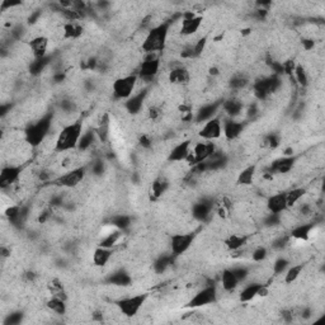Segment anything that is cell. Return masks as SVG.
Segmentation results:
<instances>
[{"instance_id":"obj_29","label":"cell","mask_w":325,"mask_h":325,"mask_svg":"<svg viewBox=\"0 0 325 325\" xmlns=\"http://www.w3.org/2000/svg\"><path fill=\"white\" fill-rule=\"evenodd\" d=\"M248 242V238L245 235H238V234H231L224 240L225 247L227 248L231 252H238V250L242 249Z\"/></svg>"},{"instance_id":"obj_25","label":"cell","mask_w":325,"mask_h":325,"mask_svg":"<svg viewBox=\"0 0 325 325\" xmlns=\"http://www.w3.org/2000/svg\"><path fill=\"white\" fill-rule=\"evenodd\" d=\"M295 163H296V158L294 155L286 156L284 158H280L277 160H274L270 165V173H281V174H285V173H289L290 170H292Z\"/></svg>"},{"instance_id":"obj_33","label":"cell","mask_w":325,"mask_h":325,"mask_svg":"<svg viewBox=\"0 0 325 325\" xmlns=\"http://www.w3.org/2000/svg\"><path fill=\"white\" fill-rule=\"evenodd\" d=\"M175 255L173 254H163L160 257H158L154 262V270H155L158 274L164 273L167 272L168 268L173 264V260H174Z\"/></svg>"},{"instance_id":"obj_10","label":"cell","mask_w":325,"mask_h":325,"mask_svg":"<svg viewBox=\"0 0 325 325\" xmlns=\"http://www.w3.org/2000/svg\"><path fill=\"white\" fill-rule=\"evenodd\" d=\"M196 239V233H183V234H174L170 238V250L172 254L178 257L183 255L191 247Z\"/></svg>"},{"instance_id":"obj_44","label":"cell","mask_w":325,"mask_h":325,"mask_svg":"<svg viewBox=\"0 0 325 325\" xmlns=\"http://www.w3.org/2000/svg\"><path fill=\"white\" fill-rule=\"evenodd\" d=\"M248 79L244 75H234L230 80V88L233 89H243L244 86H247Z\"/></svg>"},{"instance_id":"obj_2","label":"cell","mask_w":325,"mask_h":325,"mask_svg":"<svg viewBox=\"0 0 325 325\" xmlns=\"http://www.w3.org/2000/svg\"><path fill=\"white\" fill-rule=\"evenodd\" d=\"M83 133V122L81 121H75V122L65 125L56 137L55 150L58 153H66V151L78 149L79 141H80Z\"/></svg>"},{"instance_id":"obj_38","label":"cell","mask_w":325,"mask_h":325,"mask_svg":"<svg viewBox=\"0 0 325 325\" xmlns=\"http://www.w3.org/2000/svg\"><path fill=\"white\" fill-rule=\"evenodd\" d=\"M121 238H122V231L116 229L115 231L108 233V234L106 235V238L101 240V243H99V247L110 248V249H112V248L115 247L118 242H120Z\"/></svg>"},{"instance_id":"obj_11","label":"cell","mask_w":325,"mask_h":325,"mask_svg":"<svg viewBox=\"0 0 325 325\" xmlns=\"http://www.w3.org/2000/svg\"><path fill=\"white\" fill-rule=\"evenodd\" d=\"M202 140L205 141H213L217 140L222 136V122L219 117H213L210 121L205 122L198 132Z\"/></svg>"},{"instance_id":"obj_48","label":"cell","mask_w":325,"mask_h":325,"mask_svg":"<svg viewBox=\"0 0 325 325\" xmlns=\"http://www.w3.org/2000/svg\"><path fill=\"white\" fill-rule=\"evenodd\" d=\"M90 172L93 173L94 175H102L104 173V163L101 159H97L91 163L90 165Z\"/></svg>"},{"instance_id":"obj_45","label":"cell","mask_w":325,"mask_h":325,"mask_svg":"<svg viewBox=\"0 0 325 325\" xmlns=\"http://www.w3.org/2000/svg\"><path fill=\"white\" fill-rule=\"evenodd\" d=\"M268 255V249L265 247H257L254 250H253L252 253V259L254 260V262L257 263H260L263 262V260L267 258Z\"/></svg>"},{"instance_id":"obj_13","label":"cell","mask_w":325,"mask_h":325,"mask_svg":"<svg viewBox=\"0 0 325 325\" xmlns=\"http://www.w3.org/2000/svg\"><path fill=\"white\" fill-rule=\"evenodd\" d=\"M268 294V287L267 285L262 284V282H252L248 286H245L244 289L240 291L239 300L243 304L253 301L255 297L258 296H265Z\"/></svg>"},{"instance_id":"obj_3","label":"cell","mask_w":325,"mask_h":325,"mask_svg":"<svg viewBox=\"0 0 325 325\" xmlns=\"http://www.w3.org/2000/svg\"><path fill=\"white\" fill-rule=\"evenodd\" d=\"M52 113H46L34 123H31L24 131V138L32 148H37L49 136L50 128L52 126Z\"/></svg>"},{"instance_id":"obj_34","label":"cell","mask_w":325,"mask_h":325,"mask_svg":"<svg viewBox=\"0 0 325 325\" xmlns=\"http://www.w3.org/2000/svg\"><path fill=\"white\" fill-rule=\"evenodd\" d=\"M286 193V201H287V206H289V208L294 207L295 205H297V203L300 202V201L302 200V198L306 196V188L304 187H296V188H292V190L287 191Z\"/></svg>"},{"instance_id":"obj_32","label":"cell","mask_w":325,"mask_h":325,"mask_svg":"<svg viewBox=\"0 0 325 325\" xmlns=\"http://www.w3.org/2000/svg\"><path fill=\"white\" fill-rule=\"evenodd\" d=\"M168 187H169V182L167 180V178L164 177L156 178V179L153 182V184H151V188H150V193L151 196H153V198H155V200L160 198L161 196L167 192Z\"/></svg>"},{"instance_id":"obj_19","label":"cell","mask_w":325,"mask_h":325,"mask_svg":"<svg viewBox=\"0 0 325 325\" xmlns=\"http://www.w3.org/2000/svg\"><path fill=\"white\" fill-rule=\"evenodd\" d=\"M146 97H148V89H144V90H140L138 93L132 94V96L125 102V110L127 111L128 113H131V115H137L141 111V108L144 107Z\"/></svg>"},{"instance_id":"obj_5","label":"cell","mask_w":325,"mask_h":325,"mask_svg":"<svg viewBox=\"0 0 325 325\" xmlns=\"http://www.w3.org/2000/svg\"><path fill=\"white\" fill-rule=\"evenodd\" d=\"M148 300V294H138L135 296H128L125 299H121L117 301V307L121 314L127 317L136 316L145 305Z\"/></svg>"},{"instance_id":"obj_4","label":"cell","mask_w":325,"mask_h":325,"mask_svg":"<svg viewBox=\"0 0 325 325\" xmlns=\"http://www.w3.org/2000/svg\"><path fill=\"white\" fill-rule=\"evenodd\" d=\"M137 80L138 76L136 74H130V75H125L116 79L112 84V94L115 99L127 101L132 96L133 91L136 90Z\"/></svg>"},{"instance_id":"obj_43","label":"cell","mask_w":325,"mask_h":325,"mask_svg":"<svg viewBox=\"0 0 325 325\" xmlns=\"http://www.w3.org/2000/svg\"><path fill=\"white\" fill-rule=\"evenodd\" d=\"M22 320H23V312L14 311L7 315L6 319H4V325H18L21 324Z\"/></svg>"},{"instance_id":"obj_1","label":"cell","mask_w":325,"mask_h":325,"mask_svg":"<svg viewBox=\"0 0 325 325\" xmlns=\"http://www.w3.org/2000/svg\"><path fill=\"white\" fill-rule=\"evenodd\" d=\"M170 24H172V21L161 22L158 26H154L153 28L149 29L143 44H141L143 51L146 54H158V52L163 51L167 47Z\"/></svg>"},{"instance_id":"obj_18","label":"cell","mask_w":325,"mask_h":325,"mask_svg":"<svg viewBox=\"0 0 325 325\" xmlns=\"http://www.w3.org/2000/svg\"><path fill=\"white\" fill-rule=\"evenodd\" d=\"M267 210L269 213H277V215H282L286 210H289L286 201V193H276L268 197L267 200Z\"/></svg>"},{"instance_id":"obj_16","label":"cell","mask_w":325,"mask_h":325,"mask_svg":"<svg viewBox=\"0 0 325 325\" xmlns=\"http://www.w3.org/2000/svg\"><path fill=\"white\" fill-rule=\"evenodd\" d=\"M191 150H192V143L191 140L180 141L179 144L174 146L172 150L169 151L168 155V161L170 163H179V161H187L188 156H190Z\"/></svg>"},{"instance_id":"obj_12","label":"cell","mask_w":325,"mask_h":325,"mask_svg":"<svg viewBox=\"0 0 325 325\" xmlns=\"http://www.w3.org/2000/svg\"><path fill=\"white\" fill-rule=\"evenodd\" d=\"M22 172H23V168L19 167V165H7V167H3L2 173H0V187H2V190H8L14 183L18 182L21 179Z\"/></svg>"},{"instance_id":"obj_8","label":"cell","mask_w":325,"mask_h":325,"mask_svg":"<svg viewBox=\"0 0 325 325\" xmlns=\"http://www.w3.org/2000/svg\"><path fill=\"white\" fill-rule=\"evenodd\" d=\"M159 70H160V60L156 54H148V58L138 66V73L136 75L141 80H145V83H149L158 75Z\"/></svg>"},{"instance_id":"obj_46","label":"cell","mask_w":325,"mask_h":325,"mask_svg":"<svg viewBox=\"0 0 325 325\" xmlns=\"http://www.w3.org/2000/svg\"><path fill=\"white\" fill-rule=\"evenodd\" d=\"M231 270L239 282L244 281V280H247L248 276H249V269H248L247 267H244V265H237V267L231 268Z\"/></svg>"},{"instance_id":"obj_6","label":"cell","mask_w":325,"mask_h":325,"mask_svg":"<svg viewBox=\"0 0 325 325\" xmlns=\"http://www.w3.org/2000/svg\"><path fill=\"white\" fill-rule=\"evenodd\" d=\"M217 287L215 285H207L201 289L192 299L188 301L187 306L191 309H198V307L207 306V305L215 304L217 301Z\"/></svg>"},{"instance_id":"obj_51","label":"cell","mask_w":325,"mask_h":325,"mask_svg":"<svg viewBox=\"0 0 325 325\" xmlns=\"http://www.w3.org/2000/svg\"><path fill=\"white\" fill-rule=\"evenodd\" d=\"M302 46H304V49L306 50V51H310V50L314 49V46H315L314 39H310V38L302 39Z\"/></svg>"},{"instance_id":"obj_41","label":"cell","mask_w":325,"mask_h":325,"mask_svg":"<svg viewBox=\"0 0 325 325\" xmlns=\"http://www.w3.org/2000/svg\"><path fill=\"white\" fill-rule=\"evenodd\" d=\"M294 75L296 76V81L301 86H306L309 84V78H307V73L301 65L295 66L294 69Z\"/></svg>"},{"instance_id":"obj_21","label":"cell","mask_w":325,"mask_h":325,"mask_svg":"<svg viewBox=\"0 0 325 325\" xmlns=\"http://www.w3.org/2000/svg\"><path fill=\"white\" fill-rule=\"evenodd\" d=\"M316 229V224L315 222H307V224H300L292 227L290 238L299 242H307L311 238L312 231Z\"/></svg>"},{"instance_id":"obj_30","label":"cell","mask_w":325,"mask_h":325,"mask_svg":"<svg viewBox=\"0 0 325 325\" xmlns=\"http://www.w3.org/2000/svg\"><path fill=\"white\" fill-rule=\"evenodd\" d=\"M255 172H257V167H255V165H248V167L244 168V169L239 173V175H238V184L244 185V187L252 185L253 180H254L255 178Z\"/></svg>"},{"instance_id":"obj_23","label":"cell","mask_w":325,"mask_h":325,"mask_svg":"<svg viewBox=\"0 0 325 325\" xmlns=\"http://www.w3.org/2000/svg\"><path fill=\"white\" fill-rule=\"evenodd\" d=\"M106 282L108 285H112V286L127 287L132 284V277L125 269H118L107 277Z\"/></svg>"},{"instance_id":"obj_15","label":"cell","mask_w":325,"mask_h":325,"mask_svg":"<svg viewBox=\"0 0 325 325\" xmlns=\"http://www.w3.org/2000/svg\"><path fill=\"white\" fill-rule=\"evenodd\" d=\"M213 210V202L208 198L198 201L192 206V215L197 221L205 222L211 217Z\"/></svg>"},{"instance_id":"obj_14","label":"cell","mask_w":325,"mask_h":325,"mask_svg":"<svg viewBox=\"0 0 325 325\" xmlns=\"http://www.w3.org/2000/svg\"><path fill=\"white\" fill-rule=\"evenodd\" d=\"M203 18L201 16H195V14L191 12V13L183 14L182 23H180V34L185 37L193 36L195 33H197L198 29L202 26Z\"/></svg>"},{"instance_id":"obj_50","label":"cell","mask_w":325,"mask_h":325,"mask_svg":"<svg viewBox=\"0 0 325 325\" xmlns=\"http://www.w3.org/2000/svg\"><path fill=\"white\" fill-rule=\"evenodd\" d=\"M160 115H161V111L159 107L153 106L150 110H149V117H150L151 120H158V118L160 117Z\"/></svg>"},{"instance_id":"obj_35","label":"cell","mask_w":325,"mask_h":325,"mask_svg":"<svg viewBox=\"0 0 325 325\" xmlns=\"http://www.w3.org/2000/svg\"><path fill=\"white\" fill-rule=\"evenodd\" d=\"M64 38L66 39H75L79 38L83 33V27L78 23V22H68L64 24L63 27Z\"/></svg>"},{"instance_id":"obj_7","label":"cell","mask_w":325,"mask_h":325,"mask_svg":"<svg viewBox=\"0 0 325 325\" xmlns=\"http://www.w3.org/2000/svg\"><path fill=\"white\" fill-rule=\"evenodd\" d=\"M215 151L216 148L212 141L202 140L192 146V150H191V154L190 156H188L187 161H190V164L196 165L198 164V163H202V161L207 160Z\"/></svg>"},{"instance_id":"obj_31","label":"cell","mask_w":325,"mask_h":325,"mask_svg":"<svg viewBox=\"0 0 325 325\" xmlns=\"http://www.w3.org/2000/svg\"><path fill=\"white\" fill-rule=\"evenodd\" d=\"M46 306L50 311L55 312L56 315H65L66 310H68L65 299L59 296H52L51 299L46 302Z\"/></svg>"},{"instance_id":"obj_47","label":"cell","mask_w":325,"mask_h":325,"mask_svg":"<svg viewBox=\"0 0 325 325\" xmlns=\"http://www.w3.org/2000/svg\"><path fill=\"white\" fill-rule=\"evenodd\" d=\"M290 237H278L273 240L272 243V248L276 250H284L287 245L290 244Z\"/></svg>"},{"instance_id":"obj_17","label":"cell","mask_w":325,"mask_h":325,"mask_svg":"<svg viewBox=\"0 0 325 325\" xmlns=\"http://www.w3.org/2000/svg\"><path fill=\"white\" fill-rule=\"evenodd\" d=\"M244 123L234 120V118H230L222 122V135L227 141H234L244 132Z\"/></svg>"},{"instance_id":"obj_40","label":"cell","mask_w":325,"mask_h":325,"mask_svg":"<svg viewBox=\"0 0 325 325\" xmlns=\"http://www.w3.org/2000/svg\"><path fill=\"white\" fill-rule=\"evenodd\" d=\"M96 137H97V133L94 132V131H85V132L81 135L80 137V141H79V145H78V149L80 151H86L88 149L91 148V145L94 144V141H96Z\"/></svg>"},{"instance_id":"obj_36","label":"cell","mask_w":325,"mask_h":325,"mask_svg":"<svg viewBox=\"0 0 325 325\" xmlns=\"http://www.w3.org/2000/svg\"><path fill=\"white\" fill-rule=\"evenodd\" d=\"M51 60L52 58L49 55L41 59H34V60L31 63V65H29V73H31V75L33 76L41 75L42 71H44V69L50 65Z\"/></svg>"},{"instance_id":"obj_20","label":"cell","mask_w":325,"mask_h":325,"mask_svg":"<svg viewBox=\"0 0 325 325\" xmlns=\"http://www.w3.org/2000/svg\"><path fill=\"white\" fill-rule=\"evenodd\" d=\"M50 41L47 37L44 36H37L29 41L28 47L29 51L32 52L34 59H41L47 56V51H49Z\"/></svg>"},{"instance_id":"obj_49","label":"cell","mask_w":325,"mask_h":325,"mask_svg":"<svg viewBox=\"0 0 325 325\" xmlns=\"http://www.w3.org/2000/svg\"><path fill=\"white\" fill-rule=\"evenodd\" d=\"M264 145L268 146L270 149H274L280 145V136L276 133H270L267 135L264 138Z\"/></svg>"},{"instance_id":"obj_37","label":"cell","mask_w":325,"mask_h":325,"mask_svg":"<svg viewBox=\"0 0 325 325\" xmlns=\"http://www.w3.org/2000/svg\"><path fill=\"white\" fill-rule=\"evenodd\" d=\"M304 268H305V264L290 265V267L285 270V277H284L285 284L291 285V284H294L295 281H297V280H299V277L301 276Z\"/></svg>"},{"instance_id":"obj_39","label":"cell","mask_w":325,"mask_h":325,"mask_svg":"<svg viewBox=\"0 0 325 325\" xmlns=\"http://www.w3.org/2000/svg\"><path fill=\"white\" fill-rule=\"evenodd\" d=\"M111 225H112L113 227H116L117 230L125 231V230H127L128 227L131 226V217L127 215H122V213L115 215L112 219H111Z\"/></svg>"},{"instance_id":"obj_42","label":"cell","mask_w":325,"mask_h":325,"mask_svg":"<svg viewBox=\"0 0 325 325\" xmlns=\"http://www.w3.org/2000/svg\"><path fill=\"white\" fill-rule=\"evenodd\" d=\"M290 267V260L287 258H277L273 263V273L281 274Z\"/></svg>"},{"instance_id":"obj_27","label":"cell","mask_w":325,"mask_h":325,"mask_svg":"<svg viewBox=\"0 0 325 325\" xmlns=\"http://www.w3.org/2000/svg\"><path fill=\"white\" fill-rule=\"evenodd\" d=\"M243 108H244V104H243L239 99L231 98L227 99V101H225L224 103H222V110H224V112L226 113L230 118H235L237 116H239L240 112L243 111Z\"/></svg>"},{"instance_id":"obj_28","label":"cell","mask_w":325,"mask_h":325,"mask_svg":"<svg viewBox=\"0 0 325 325\" xmlns=\"http://www.w3.org/2000/svg\"><path fill=\"white\" fill-rule=\"evenodd\" d=\"M239 284L240 282L238 281L235 274L233 273L231 268H226V269H224V272L221 273V286L225 291L227 292L234 291Z\"/></svg>"},{"instance_id":"obj_52","label":"cell","mask_w":325,"mask_h":325,"mask_svg":"<svg viewBox=\"0 0 325 325\" xmlns=\"http://www.w3.org/2000/svg\"><path fill=\"white\" fill-rule=\"evenodd\" d=\"M140 143H141V145L144 146V148H150V146H151V141L149 140L148 136H143V137L140 138Z\"/></svg>"},{"instance_id":"obj_9","label":"cell","mask_w":325,"mask_h":325,"mask_svg":"<svg viewBox=\"0 0 325 325\" xmlns=\"http://www.w3.org/2000/svg\"><path fill=\"white\" fill-rule=\"evenodd\" d=\"M85 175H86L85 168H83V167L74 168V169L66 172L65 174L59 175V177L56 178L54 182H55L59 187L75 188L76 185H79L81 182H83L84 178H85Z\"/></svg>"},{"instance_id":"obj_26","label":"cell","mask_w":325,"mask_h":325,"mask_svg":"<svg viewBox=\"0 0 325 325\" xmlns=\"http://www.w3.org/2000/svg\"><path fill=\"white\" fill-rule=\"evenodd\" d=\"M113 255V250L110 248L97 247L93 252V264L96 267H106Z\"/></svg>"},{"instance_id":"obj_22","label":"cell","mask_w":325,"mask_h":325,"mask_svg":"<svg viewBox=\"0 0 325 325\" xmlns=\"http://www.w3.org/2000/svg\"><path fill=\"white\" fill-rule=\"evenodd\" d=\"M221 107L220 102H213V103L203 104L200 110L197 111L195 120L197 123H205L207 121H210L211 118L216 117V113L219 111V108Z\"/></svg>"},{"instance_id":"obj_24","label":"cell","mask_w":325,"mask_h":325,"mask_svg":"<svg viewBox=\"0 0 325 325\" xmlns=\"http://www.w3.org/2000/svg\"><path fill=\"white\" fill-rule=\"evenodd\" d=\"M168 79H169L170 83L174 84V85H185V84L190 83L191 74L190 71L185 68H183V66H174V68L169 71Z\"/></svg>"}]
</instances>
